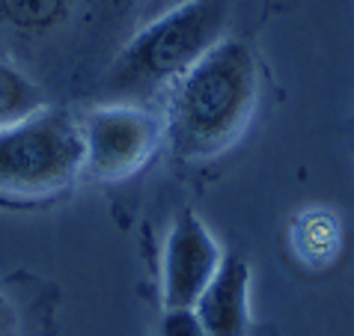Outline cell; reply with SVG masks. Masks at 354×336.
I'll return each mask as SVG.
<instances>
[{
	"mask_svg": "<svg viewBox=\"0 0 354 336\" xmlns=\"http://www.w3.org/2000/svg\"><path fill=\"white\" fill-rule=\"evenodd\" d=\"M259 98L257 57L239 39H223L173 84L164 137L173 155L205 161L221 155L248 128Z\"/></svg>",
	"mask_w": 354,
	"mask_h": 336,
	"instance_id": "6da1fadb",
	"label": "cell"
},
{
	"mask_svg": "<svg viewBox=\"0 0 354 336\" xmlns=\"http://www.w3.org/2000/svg\"><path fill=\"white\" fill-rule=\"evenodd\" d=\"M230 27V0H188L152 21L140 24L111 66V86L134 102L173 90V84L196 66Z\"/></svg>",
	"mask_w": 354,
	"mask_h": 336,
	"instance_id": "7a4b0ae2",
	"label": "cell"
},
{
	"mask_svg": "<svg viewBox=\"0 0 354 336\" xmlns=\"http://www.w3.org/2000/svg\"><path fill=\"white\" fill-rule=\"evenodd\" d=\"M86 164L81 120L60 107H42L0 128V194L45 200L68 191Z\"/></svg>",
	"mask_w": 354,
	"mask_h": 336,
	"instance_id": "3957f363",
	"label": "cell"
},
{
	"mask_svg": "<svg viewBox=\"0 0 354 336\" xmlns=\"http://www.w3.org/2000/svg\"><path fill=\"white\" fill-rule=\"evenodd\" d=\"M84 170L102 182H120L137 173L164 140V116L134 102L93 107L81 120Z\"/></svg>",
	"mask_w": 354,
	"mask_h": 336,
	"instance_id": "277c9868",
	"label": "cell"
},
{
	"mask_svg": "<svg viewBox=\"0 0 354 336\" xmlns=\"http://www.w3.org/2000/svg\"><path fill=\"white\" fill-rule=\"evenodd\" d=\"M223 250L218 239L209 232L203 217L185 209L167 232L161 253V301L164 310L173 306H194L218 274Z\"/></svg>",
	"mask_w": 354,
	"mask_h": 336,
	"instance_id": "5b68a950",
	"label": "cell"
},
{
	"mask_svg": "<svg viewBox=\"0 0 354 336\" xmlns=\"http://www.w3.org/2000/svg\"><path fill=\"white\" fill-rule=\"evenodd\" d=\"M209 336L250 333V265L241 256H223L218 274L194 304Z\"/></svg>",
	"mask_w": 354,
	"mask_h": 336,
	"instance_id": "8992f818",
	"label": "cell"
},
{
	"mask_svg": "<svg viewBox=\"0 0 354 336\" xmlns=\"http://www.w3.org/2000/svg\"><path fill=\"white\" fill-rule=\"evenodd\" d=\"M75 0H0V24L18 36H45L57 30Z\"/></svg>",
	"mask_w": 354,
	"mask_h": 336,
	"instance_id": "52a82bcc",
	"label": "cell"
},
{
	"mask_svg": "<svg viewBox=\"0 0 354 336\" xmlns=\"http://www.w3.org/2000/svg\"><path fill=\"white\" fill-rule=\"evenodd\" d=\"M45 104L42 90L27 77L21 68L0 60V128H9L27 116L39 113Z\"/></svg>",
	"mask_w": 354,
	"mask_h": 336,
	"instance_id": "ba28073f",
	"label": "cell"
},
{
	"mask_svg": "<svg viewBox=\"0 0 354 336\" xmlns=\"http://www.w3.org/2000/svg\"><path fill=\"white\" fill-rule=\"evenodd\" d=\"M158 336H209V330L203 328L194 306H173V310H164L161 315Z\"/></svg>",
	"mask_w": 354,
	"mask_h": 336,
	"instance_id": "9c48e42d",
	"label": "cell"
},
{
	"mask_svg": "<svg viewBox=\"0 0 354 336\" xmlns=\"http://www.w3.org/2000/svg\"><path fill=\"white\" fill-rule=\"evenodd\" d=\"M188 3V0H140V6H137V15H140V24L152 21V18H158L164 12H170V9Z\"/></svg>",
	"mask_w": 354,
	"mask_h": 336,
	"instance_id": "30bf717a",
	"label": "cell"
},
{
	"mask_svg": "<svg viewBox=\"0 0 354 336\" xmlns=\"http://www.w3.org/2000/svg\"><path fill=\"white\" fill-rule=\"evenodd\" d=\"M18 333V315L15 306L0 295V336H15Z\"/></svg>",
	"mask_w": 354,
	"mask_h": 336,
	"instance_id": "8fae6325",
	"label": "cell"
},
{
	"mask_svg": "<svg viewBox=\"0 0 354 336\" xmlns=\"http://www.w3.org/2000/svg\"><path fill=\"white\" fill-rule=\"evenodd\" d=\"M104 6H111V9H120V12H125V9H131V6H140V0H102Z\"/></svg>",
	"mask_w": 354,
	"mask_h": 336,
	"instance_id": "7c38bea8",
	"label": "cell"
}]
</instances>
